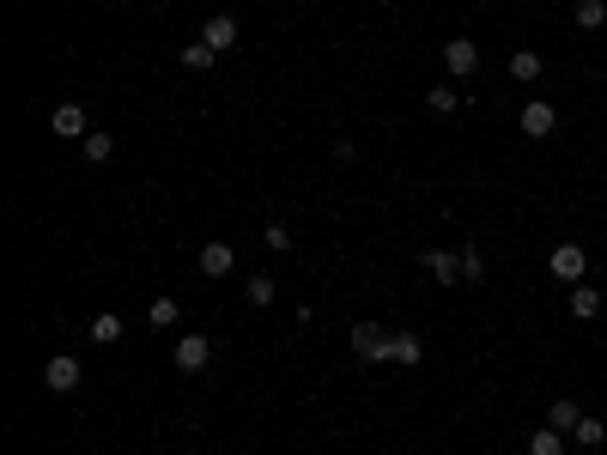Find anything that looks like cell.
Listing matches in <instances>:
<instances>
[{
    "mask_svg": "<svg viewBox=\"0 0 607 455\" xmlns=\"http://www.w3.org/2000/svg\"><path fill=\"white\" fill-rule=\"evenodd\" d=\"M352 353H359L364 364H389V358H395V334H383L377 322H352Z\"/></svg>",
    "mask_w": 607,
    "mask_h": 455,
    "instance_id": "1",
    "label": "cell"
},
{
    "mask_svg": "<svg viewBox=\"0 0 607 455\" xmlns=\"http://www.w3.org/2000/svg\"><path fill=\"white\" fill-rule=\"evenodd\" d=\"M43 382H49L55 395H73V389H80V382H85L80 358H73V353H55V358H49V364H43Z\"/></svg>",
    "mask_w": 607,
    "mask_h": 455,
    "instance_id": "2",
    "label": "cell"
},
{
    "mask_svg": "<svg viewBox=\"0 0 607 455\" xmlns=\"http://www.w3.org/2000/svg\"><path fill=\"white\" fill-rule=\"evenodd\" d=\"M546 267H553V279H565V286H577V279L589 274V256H583V249H577V243H559Z\"/></svg>",
    "mask_w": 607,
    "mask_h": 455,
    "instance_id": "3",
    "label": "cell"
},
{
    "mask_svg": "<svg viewBox=\"0 0 607 455\" xmlns=\"http://www.w3.org/2000/svg\"><path fill=\"white\" fill-rule=\"evenodd\" d=\"M170 358H177V371L195 376V371H207V358H213V340H207V334H182Z\"/></svg>",
    "mask_w": 607,
    "mask_h": 455,
    "instance_id": "4",
    "label": "cell"
},
{
    "mask_svg": "<svg viewBox=\"0 0 607 455\" xmlns=\"http://www.w3.org/2000/svg\"><path fill=\"white\" fill-rule=\"evenodd\" d=\"M201 43L213 49V55H225V49H237V19H231V13H213V19L201 24Z\"/></svg>",
    "mask_w": 607,
    "mask_h": 455,
    "instance_id": "5",
    "label": "cell"
},
{
    "mask_svg": "<svg viewBox=\"0 0 607 455\" xmlns=\"http://www.w3.org/2000/svg\"><path fill=\"white\" fill-rule=\"evenodd\" d=\"M444 67L449 73H474V67H480V43L474 37H449L444 43Z\"/></svg>",
    "mask_w": 607,
    "mask_h": 455,
    "instance_id": "6",
    "label": "cell"
},
{
    "mask_svg": "<svg viewBox=\"0 0 607 455\" xmlns=\"http://www.w3.org/2000/svg\"><path fill=\"white\" fill-rule=\"evenodd\" d=\"M553 128H559L553 103H541V98H535V103H523V134H528V140H546Z\"/></svg>",
    "mask_w": 607,
    "mask_h": 455,
    "instance_id": "7",
    "label": "cell"
},
{
    "mask_svg": "<svg viewBox=\"0 0 607 455\" xmlns=\"http://www.w3.org/2000/svg\"><path fill=\"white\" fill-rule=\"evenodd\" d=\"M425 274L438 279V286H462V256H449V249H431V256H425Z\"/></svg>",
    "mask_w": 607,
    "mask_h": 455,
    "instance_id": "8",
    "label": "cell"
},
{
    "mask_svg": "<svg viewBox=\"0 0 607 455\" xmlns=\"http://www.w3.org/2000/svg\"><path fill=\"white\" fill-rule=\"evenodd\" d=\"M49 128H55L61 140H85V134H92V128H85V110H80V103H61L55 116H49Z\"/></svg>",
    "mask_w": 607,
    "mask_h": 455,
    "instance_id": "9",
    "label": "cell"
},
{
    "mask_svg": "<svg viewBox=\"0 0 607 455\" xmlns=\"http://www.w3.org/2000/svg\"><path fill=\"white\" fill-rule=\"evenodd\" d=\"M231 267H237V249H231V243H207L201 249V274L207 279H225Z\"/></svg>",
    "mask_w": 607,
    "mask_h": 455,
    "instance_id": "10",
    "label": "cell"
},
{
    "mask_svg": "<svg viewBox=\"0 0 607 455\" xmlns=\"http://www.w3.org/2000/svg\"><path fill=\"white\" fill-rule=\"evenodd\" d=\"M571 316H577V322H595V316H602V292L577 279V286H571Z\"/></svg>",
    "mask_w": 607,
    "mask_h": 455,
    "instance_id": "11",
    "label": "cell"
},
{
    "mask_svg": "<svg viewBox=\"0 0 607 455\" xmlns=\"http://www.w3.org/2000/svg\"><path fill=\"white\" fill-rule=\"evenodd\" d=\"M85 334L98 340V346H116V340L128 334V322H121V316H110V310H103V316H92V328H85Z\"/></svg>",
    "mask_w": 607,
    "mask_h": 455,
    "instance_id": "12",
    "label": "cell"
},
{
    "mask_svg": "<svg viewBox=\"0 0 607 455\" xmlns=\"http://www.w3.org/2000/svg\"><path fill=\"white\" fill-rule=\"evenodd\" d=\"M571 19H577V31H602L607 24V0H577Z\"/></svg>",
    "mask_w": 607,
    "mask_h": 455,
    "instance_id": "13",
    "label": "cell"
},
{
    "mask_svg": "<svg viewBox=\"0 0 607 455\" xmlns=\"http://www.w3.org/2000/svg\"><path fill=\"white\" fill-rule=\"evenodd\" d=\"M425 358V340L413 328H395V364H419Z\"/></svg>",
    "mask_w": 607,
    "mask_h": 455,
    "instance_id": "14",
    "label": "cell"
},
{
    "mask_svg": "<svg viewBox=\"0 0 607 455\" xmlns=\"http://www.w3.org/2000/svg\"><path fill=\"white\" fill-rule=\"evenodd\" d=\"M510 80L535 85V80H541V55H535V49H516V55H510Z\"/></svg>",
    "mask_w": 607,
    "mask_h": 455,
    "instance_id": "15",
    "label": "cell"
},
{
    "mask_svg": "<svg viewBox=\"0 0 607 455\" xmlns=\"http://www.w3.org/2000/svg\"><path fill=\"white\" fill-rule=\"evenodd\" d=\"M262 243L274 249V256H285V249H292V225H285V218H267V225H262Z\"/></svg>",
    "mask_w": 607,
    "mask_h": 455,
    "instance_id": "16",
    "label": "cell"
},
{
    "mask_svg": "<svg viewBox=\"0 0 607 455\" xmlns=\"http://www.w3.org/2000/svg\"><path fill=\"white\" fill-rule=\"evenodd\" d=\"M528 455H565V431H553V425L535 431V437H528Z\"/></svg>",
    "mask_w": 607,
    "mask_h": 455,
    "instance_id": "17",
    "label": "cell"
},
{
    "mask_svg": "<svg viewBox=\"0 0 607 455\" xmlns=\"http://www.w3.org/2000/svg\"><path fill=\"white\" fill-rule=\"evenodd\" d=\"M577 407H571V401H553V407H546V425H553V431H577Z\"/></svg>",
    "mask_w": 607,
    "mask_h": 455,
    "instance_id": "18",
    "label": "cell"
},
{
    "mask_svg": "<svg viewBox=\"0 0 607 455\" xmlns=\"http://www.w3.org/2000/svg\"><path fill=\"white\" fill-rule=\"evenodd\" d=\"M571 437H577L583 450H602V443H607V425H602V419H577V431H571Z\"/></svg>",
    "mask_w": 607,
    "mask_h": 455,
    "instance_id": "19",
    "label": "cell"
},
{
    "mask_svg": "<svg viewBox=\"0 0 607 455\" xmlns=\"http://www.w3.org/2000/svg\"><path fill=\"white\" fill-rule=\"evenodd\" d=\"M182 67H188V73H207V67H213V49H207V43H182Z\"/></svg>",
    "mask_w": 607,
    "mask_h": 455,
    "instance_id": "20",
    "label": "cell"
},
{
    "mask_svg": "<svg viewBox=\"0 0 607 455\" xmlns=\"http://www.w3.org/2000/svg\"><path fill=\"white\" fill-rule=\"evenodd\" d=\"M110 152H116V140L110 134H85V159L92 164H110Z\"/></svg>",
    "mask_w": 607,
    "mask_h": 455,
    "instance_id": "21",
    "label": "cell"
},
{
    "mask_svg": "<svg viewBox=\"0 0 607 455\" xmlns=\"http://www.w3.org/2000/svg\"><path fill=\"white\" fill-rule=\"evenodd\" d=\"M425 103H431V110H438V116H449V110H456V92H449V85H431V92H425Z\"/></svg>",
    "mask_w": 607,
    "mask_h": 455,
    "instance_id": "22",
    "label": "cell"
},
{
    "mask_svg": "<svg viewBox=\"0 0 607 455\" xmlns=\"http://www.w3.org/2000/svg\"><path fill=\"white\" fill-rule=\"evenodd\" d=\"M243 292H249V304H274V279H267V274H249V286H243Z\"/></svg>",
    "mask_w": 607,
    "mask_h": 455,
    "instance_id": "23",
    "label": "cell"
},
{
    "mask_svg": "<svg viewBox=\"0 0 607 455\" xmlns=\"http://www.w3.org/2000/svg\"><path fill=\"white\" fill-rule=\"evenodd\" d=\"M146 316H152V328H177V304H170V297H159Z\"/></svg>",
    "mask_w": 607,
    "mask_h": 455,
    "instance_id": "24",
    "label": "cell"
},
{
    "mask_svg": "<svg viewBox=\"0 0 607 455\" xmlns=\"http://www.w3.org/2000/svg\"><path fill=\"white\" fill-rule=\"evenodd\" d=\"M486 274V261H480V249H462V286H474V279Z\"/></svg>",
    "mask_w": 607,
    "mask_h": 455,
    "instance_id": "25",
    "label": "cell"
}]
</instances>
